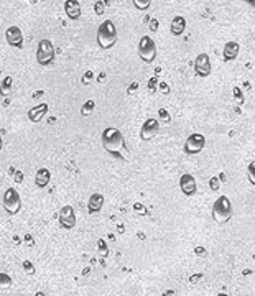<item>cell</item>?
<instances>
[{
    "label": "cell",
    "mask_w": 255,
    "mask_h": 296,
    "mask_svg": "<svg viewBox=\"0 0 255 296\" xmlns=\"http://www.w3.org/2000/svg\"><path fill=\"white\" fill-rule=\"evenodd\" d=\"M102 147L107 153H110L112 156L120 158L124 161H130V151L127 148L125 139L122 135V132L115 127H109L102 132Z\"/></svg>",
    "instance_id": "6da1fadb"
},
{
    "label": "cell",
    "mask_w": 255,
    "mask_h": 296,
    "mask_svg": "<svg viewBox=\"0 0 255 296\" xmlns=\"http://www.w3.org/2000/svg\"><path fill=\"white\" fill-rule=\"evenodd\" d=\"M119 33L117 27L112 20H104L98 28V45L102 49H110L117 43Z\"/></svg>",
    "instance_id": "7a4b0ae2"
},
{
    "label": "cell",
    "mask_w": 255,
    "mask_h": 296,
    "mask_svg": "<svg viewBox=\"0 0 255 296\" xmlns=\"http://www.w3.org/2000/svg\"><path fill=\"white\" fill-rule=\"evenodd\" d=\"M212 217L217 224L227 222L232 217V202L227 196H219L212 204Z\"/></svg>",
    "instance_id": "3957f363"
},
{
    "label": "cell",
    "mask_w": 255,
    "mask_h": 296,
    "mask_svg": "<svg viewBox=\"0 0 255 296\" xmlns=\"http://www.w3.org/2000/svg\"><path fill=\"white\" fill-rule=\"evenodd\" d=\"M139 56L145 63H153L156 58V43L152 37H142L139 42Z\"/></svg>",
    "instance_id": "277c9868"
},
{
    "label": "cell",
    "mask_w": 255,
    "mask_h": 296,
    "mask_svg": "<svg viewBox=\"0 0 255 296\" xmlns=\"http://www.w3.org/2000/svg\"><path fill=\"white\" fill-rule=\"evenodd\" d=\"M37 61L42 66H50L54 61V45L50 40H40L37 48Z\"/></svg>",
    "instance_id": "5b68a950"
},
{
    "label": "cell",
    "mask_w": 255,
    "mask_h": 296,
    "mask_svg": "<svg viewBox=\"0 0 255 296\" xmlns=\"http://www.w3.org/2000/svg\"><path fill=\"white\" fill-rule=\"evenodd\" d=\"M2 202H3L5 211H7L10 216H15V214H18L20 212V207H22V199H20L18 191L13 190V188H8V190H5Z\"/></svg>",
    "instance_id": "8992f818"
},
{
    "label": "cell",
    "mask_w": 255,
    "mask_h": 296,
    "mask_svg": "<svg viewBox=\"0 0 255 296\" xmlns=\"http://www.w3.org/2000/svg\"><path fill=\"white\" fill-rule=\"evenodd\" d=\"M204 145H206V139L201 134H193L186 139L185 142V153L186 155H198L203 151Z\"/></svg>",
    "instance_id": "52a82bcc"
},
{
    "label": "cell",
    "mask_w": 255,
    "mask_h": 296,
    "mask_svg": "<svg viewBox=\"0 0 255 296\" xmlns=\"http://www.w3.org/2000/svg\"><path fill=\"white\" fill-rule=\"evenodd\" d=\"M158 130H160V122L158 119H147L144 122V125H142V130H140V139L144 142H149L152 139H155Z\"/></svg>",
    "instance_id": "ba28073f"
},
{
    "label": "cell",
    "mask_w": 255,
    "mask_h": 296,
    "mask_svg": "<svg viewBox=\"0 0 255 296\" xmlns=\"http://www.w3.org/2000/svg\"><path fill=\"white\" fill-rule=\"evenodd\" d=\"M5 40H7V43L10 47H13L17 49L23 48V33L17 25H12V27L7 28V32H5Z\"/></svg>",
    "instance_id": "9c48e42d"
},
{
    "label": "cell",
    "mask_w": 255,
    "mask_h": 296,
    "mask_svg": "<svg viewBox=\"0 0 255 296\" xmlns=\"http://www.w3.org/2000/svg\"><path fill=\"white\" fill-rule=\"evenodd\" d=\"M211 59H209V56L206 53H201L198 54V58L195 61V71L198 76H201V78H207L209 74H211Z\"/></svg>",
    "instance_id": "30bf717a"
},
{
    "label": "cell",
    "mask_w": 255,
    "mask_h": 296,
    "mask_svg": "<svg viewBox=\"0 0 255 296\" xmlns=\"http://www.w3.org/2000/svg\"><path fill=\"white\" fill-rule=\"evenodd\" d=\"M180 188L183 191V195L186 196H195L196 191H198V183H196V178L190 175V173H185L181 178H180Z\"/></svg>",
    "instance_id": "8fae6325"
},
{
    "label": "cell",
    "mask_w": 255,
    "mask_h": 296,
    "mask_svg": "<svg viewBox=\"0 0 255 296\" xmlns=\"http://www.w3.org/2000/svg\"><path fill=\"white\" fill-rule=\"evenodd\" d=\"M59 224L64 229H73L76 226V212L73 206H64L59 211Z\"/></svg>",
    "instance_id": "7c38bea8"
},
{
    "label": "cell",
    "mask_w": 255,
    "mask_h": 296,
    "mask_svg": "<svg viewBox=\"0 0 255 296\" xmlns=\"http://www.w3.org/2000/svg\"><path fill=\"white\" fill-rule=\"evenodd\" d=\"M104 202H105L104 196H102L101 193H94V195L91 196L89 201H88V212L89 214H98V212H101L102 207H104Z\"/></svg>",
    "instance_id": "4fadbf2b"
},
{
    "label": "cell",
    "mask_w": 255,
    "mask_h": 296,
    "mask_svg": "<svg viewBox=\"0 0 255 296\" xmlns=\"http://www.w3.org/2000/svg\"><path fill=\"white\" fill-rule=\"evenodd\" d=\"M64 12H66V15H68V18L78 20L81 17V13H83V10H81V3L78 2V0H66Z\"/></svg>",
    "instance_id": "5bb4252c"
},
{
    "label": "cell",
    "mask_w": 255,
    "mask_h": 296,
    "mask_svg": "<svg viewBox=\"0 0 255 296\" xmlns=\"http://www.w3.org/2000/svg\"><path fill=\"white\" fill-rule=\"evenodd\" d=\"M239 49H241V47H239V43H236V42H227L226 45H224L222 58L226 59V61L236 59L237 54H239Z\"/></svg>",
    "instance_id": "9a60e30c"
},
{
    "label": "cell",
    "mask_w": 255,
    "mask_h": 296,
    "mask_svg": "<svg viewBox=\"0 0 255 296\" xmlns=\"http://www.w3.org/2000/svg\"><path fill=\"white\" fill-rule=\"evenodd\" d=\"M170 30H171V35H175V37H180V35L185 33V30H186V20H185V17H181V15H176V17L171 20Z\"/></svg>",
    "instance_id": "2e32d148"
},
{
    "label": "cell",
    "mask_w": 255,
    "mask_h": 296,
    "mask_svg": "<svg viewBox=\"0 0 255 296\" xmlns=\"http://www.w3.org/2000/svg\"><path fill=\"white\" fill-rule=\"evenodd\" d=\"M50 180H51V173H50L48 168H40V170L37 171V175H35V185H37L40 190L47 188Z\"/></svg>",
    "instance_id": "e0dca14e"
},
{
    "label": "cell",
    "mask_w": 255,
    "mask_h": 296,
    "mask_svg": "<svg viewBox=\"0 0 255 296\" xmlns=\"http://www.w3.org/2000/svg\"><path fill=\"white\" fill-rule=\"evenodd\" d=\"M47 112H48V105L45 104V102H42V104L35 105L33 109H30L28 119L32 120V122H40L45 115H47Z\"/></svg>",
    "instance_id": "ac0fdd59"
},
{
    "label": "cell",
    "mask_w": 255,
    "mask_h": 296,
    "mask_svg": "<svg viewBox=\"0 0 255 296\" xmlns=\"http://www.w3.org/2000/svg\"><path fill=\"white\" fill-rule=\"evenodd\" d=\"M12 89H13V79L12 76H5L2 84H0V94L3 96V98H8L10 94H12Z\"/></svg>",
    "instance_id": "d6986e66"
},
{
    "label": "cell",
    "mask_w": 255,
    "mask_h": 296,
    "mask_svg": "<svg viewBox=\"0 0 255 296\" xmlns=\"http://www.w3.org/2000/svg\"><path fill=\"white\" fill-rule=\"evenodd\" d=\"M96 109V104H94V100H86L83 107H81V115H84V117H89V115H93V112Z\"/></svg>",
    "instance_id": "ffe728a7"
},
{
    "label": "cell",
    "mask_w": 255,
    "mask_h": 296,
    "mask_svg": "<svg viewBox=\"0 0 255 296\" xmlns=\"http://www.w3.org/2000/svg\"><path fill=\"white\" fill-rule=\"evenodd\" d=\"M12 282H13V280L10 278L7 273H0V288H8V287H12Z\"/></svg>",
    "instance_id": "44dd1931"
},
{
    "label": "cell",
    "mask_w": 255,
    "mask_h": 296,
    "mask_svg": "<svg viewBox=\"0 0 255 296\" xmlns=\"http://www.w3.org/2000/svg\"><path fill=\"white\" fill-rule=\"evenodd\" d=\"M247 176H249V181H251L252 185L255 186V161H251V163H249Z\"/></svg>",
    "instance_id": "7402d4cb"
},
{
    "label": "cell",
    "mask_w": 255,
    "mask_h": 296,
    "mask_svg": "<svg viewBox=\"0 0 255 296\" xmlns=\"http://www.w3.org/2000/svg\"><path fill=\"white\" fill-rule=\"evenodd\" d=\"M150 3H152V0H134V5L139 10H147L150 7Z\"/></svg>",
    "instance_id": "603a6c76"
},
{
    "label": "cell",
    "mask_w": 255,
    "mask_h": 296,
    "mask_svg": "<svg viewBox=\"0 0 255 296\" xmlns=\"http://www.w3.org/2000/svg\"><path fill=\"white\" fill-rule=\"evenodd\" d=\"M170 122L171 120V117L170 114H168V110L166 109H160L158 110V122Z\"/></svg>",
    "instance_id": "cb8c5ba5"
},
{
    "label": "cell",
    "mask_w": 255,
    "mask_h": 296,
    "mask_svg": "<svg viewBox=\"0 0 255 296\" xmlns=\"http://www.w3.org/2000/svg\"><path fill=\"white\" fill-rule=\"evenodd\" d=\"M81 81H83V84H86V86L91 84L94 81V73H93V71H86L84 76H83V79H81Z\"/></svg>",
    "instance_id": "d4e9b609"
},
{
    "label": "cell",
    "mask_w": 255,
    "mask_h": 296,
    "mask_svg": "<svg viewBox=\"0 0 255 296\" xmlns=\"http://www.w3.org/2000/svg\"><path fill=\"white\" fill-rule=\"evenodd\" d=\"M99 253H101V257L104 258V257H107V255H109V248H107V244L102 241H99Z\"/></svg>",
    "instance_id": "484cf974"
},
{
    "label": "cell",
    "mask_w": 255,
    "mask_h": 296,
    "mask_svg": "<svg viewBox=\"0 0 255 296\" xmlns=\"http://www.w3.org/2000/svg\"><path fill=\"white\" fill-rule=\"evenodd\" d=\"M209 186H211L212 191H217L219 186H221V181H219V178L217 176H212L211 180H209Z\"/></svg>",
    "instance_id": "4316f807"
},
{
    "label": "cell",
    "mask_w": 255,
    "mask_h": 296,
    "mask_svg": "<svg viewBox=\"0 0 255 296\" xmlns=\"http://www.w3.org/2000/svg\"><path fill=\"white\" fill-rule=\"evenodd\" d=\"M23 268H25V272H27L28 275H33L35 273V267H33V263L30 262V260H25V262H23Z\"/></svg>",
    "instance_id": "83f0119b"
},
{
    "label": "cell",
    "mask_w": 255,
    "mask_h": 296,
    "mask_svg": "<svg viewBox=\"0 0 255 296\" xmlns=\"http://www.w3.org/2000/svg\"><path fill=\"white\" fill-rule=\"evenodd\" d=\"M234 98H236V100L239 102V104H242V102H244V96H242V91L239 89V88H236V89H234Z\"/></svg>",
    "instance_id": "f1b7e54d"
},
{
    "label": "cell",
    "mask_w": 255,
    "mask_h": 296,
    "mask_svg": "<svg viewBox=\"0 0 255 296\" xmlns=\"http://www.w3.org/2000/svg\"><path fill=\"white\" fill-rule=\"evenodd\" d=\"M25 244H27V246H30V247L35 246V241H33V237L30 236V234H27V236H25Z\"/></svg>",
    "instance_id": "f546056e"
},
{
    "label": "cell",
    "mask_w": 255,
    "mask_h": 296,
    "mask_svg": "<svg viewBox=\"0 0 255 296\" xmlns=\"http://www.w3.org/2000/svg\"><path fill=\"white\" fill-rule=\"evenodd\" d=\"M160 93H163V94H168V93H170V89H168V86H166L165 83H160Z\"/></svg>",
    "instance_id": "4dcf8cb0"
},
{
    "label": "cell",
    "mask_w": 255,
    "mask_h": 296,
    "mask_svg": "<svg viewBox=\"0 0 255 296\" xmlns=\"http://www.w3.org/2000/svg\"><path fill=\"white\" fill-rule=\"evenodd\" d=\"M156 28H158V22H156L155 18H153L152 22H150V30H152V32H156Z\"/></svg>",
    "instance_id": "1f68e13d"
},
{
    "label": "cell",
    "mask_w": 255,
    "mask_h": 296,
    "mask_svg": "<svg viewBox=\"0 0 255 296\" xmlns=\"http://www.w3.org/2000/svg\"><path fill=\"white\" fill-rule=\"evenodd\" d=\"M96 12H98V15H102V12H104V10H102V2L96 3Z\"/></svg>",
    "instance_id": "d6a6232c"
},
{
    "label": "cell",
    "mask_w": 255,
    "mask_h": 296,
    "mask_svg": "<svg viewBox=\"0 0 255 296\" xmlns=\"http://www.w3.org/2000/svg\"><path fill=\"white\" fill-rule=\"evenodd\" d=\"M142 207H144V206H142V204H135V207H134V209H135L137 212H145V211H144V209H142Z\"/></svg>",
    "instance_id": "836d02e7"
},
{
    "label": "cell",
    "mask_w": 255,
    "mask_h": 296,
    "mask_svg": "<svg viewBox=\"0 0 255 296\" xmlns=\"http://www.w3.org/2000/svg\"><path fill=\"white\" fill-rule=\"evenodd\" d=\"M195 253L198 255V253H200V255H204V250L203 248H200V247H198L196 250H195Z\"/></svg>",
    "instance_id": "e575fe53"
},
{
    "label": "cell",
    "mask_w": 255,
    "mask_h": 296,
    "mask_svg": "<svg viewBox=\"0 0 255 296\" xmlns=\"http://www.w3.org/2000/svg\"><path fill=\"white\" fill-rule=\"evenodd\" d=\"M244 2H247V3H251L252 7H255V0H244Z\"/></svg>",
    "instance_id": "d590c367"
},
{
    "label": "cell",
    "mask_w": 255,
    "mask_h": 296,
    "mask_svg": "<svg viewBox=\"0 0 255 296\" xmlns=\"http://www.w3.org/2000/svg\"><path fill=\"white\" fill-rule=\"evenodd\" d=\"M0 150H2V134H0Z\"/></svg>",
    "instance_id": "8d00e7d4"
},
{
    "label": "cell",
    "mask_w": 255,
    "mask_h": 296,
    "mask_svg": "<svg viewBox=\"0 0 255 296\" xmlns=\"http://www.w3.org/2000/svg\"><path fill=\"white\" fill-rule=\"evenodd\" d=\"M219 296H227V295H224V293H221V295H219Z\"/></svg>",
    "instance_id": "74e56055"
},
{
    "label": "cell",
    "mask_w": 255,
    "mask_h": 296,
    "mask_svg": "<svg viewBox=\"0 0 255 296\" xmlns=\"http://www.w3.org/2000/svg\"><path fill=\"white\" fill-rule=\"evenodd\" d=\"M109 296H114V295H109Z\"/></svg>",
    "instance_id": "f35d334b"
}]
</instances>
